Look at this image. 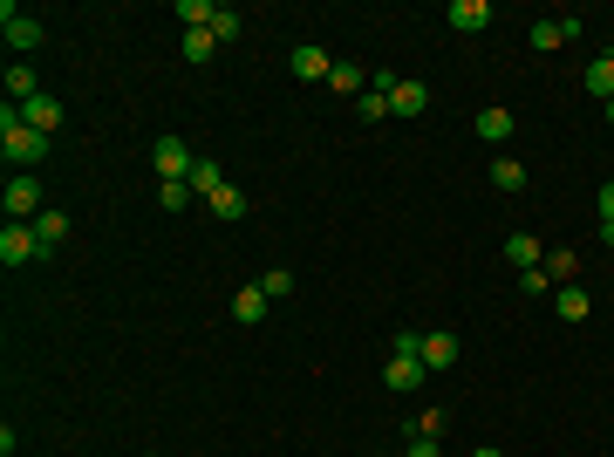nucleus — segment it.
<instances>
[{
    "label": "nucleus",
    "instance_id": "nucleus-18",
    "mask_svg": "<svg viewBox=\"0 0 614 457\" xmlns=\"http://www.w3.org/2000/svg\"><path fill=\"white\" fill-rule=\"evenodd\" d=\"M505 260L526 273V267H539V260H546V246H539L533 232H512V239H505Z\"/></svg>",
    "mask_w": 614,
    "mask_h": 457
},
{
    "label": "nucleus",
    "instance_id": "nucleus-30",
    "mask_svg": "<svg viewBox=\"0 0 614 457\" xmlns=\"http://www.w3.org/2000/svg\"><path fill=\"white\" fill-rule=\"evenodd\" d=\"M519 287H526V294H546L553 280H546V267H526V273H519Z\"/></svg>",
    "mask_w": 614,
    "mask_h": 457
},
{
    "label": "nucleus",
    "instance_id": "nucleus-35",
    "mask_svg": "<svg viewBox=\"0 0 614 457\" xmlns=\"http://www.w3.org/2000/svg\"><path fill=\"white\" fill-rule=\"evenodd\" d=\"M601 239H608V246H614V226H601Z\"/></svg>",
    "mask_w": 614,
    "mask_h": 457
},
{
    "label": "nucleus",
    "instance_id": "nucleus-24",
    "mask_svg": "<svg viewBox=\"0 0 614 457\" xmlns=\"http://www.w3.org/2000/svg\"><path fill=\"white\" fill-rule=\"evenodd\" d=\"M212 55H219L212 28H192V35H185V62H212Z\"/></svg>",
    "mask_w": 614,
    "mask_h": 457
},
{
    "label": "nucleus",
    "instance_id": "nucleus-13",
    "mask_svg": "<svg viewBox=\"0 0 614 457\" xmlns=\"http://www.w3.org/2000/svg\"><path fill=\"white\" fill-rule=\"evenodd\" d=\"M328 89L362 103V96H369V69H355V62H335V69H328Z\"/></svg>",
    "mask_w": 614,
    "mask_h": 457
},
{
    "label": "nucleus",
    "instance_id": "nucleus-29",
    "mask_svg": "<svg viewBox=\"0 0 614 457\" xmlns=\"http://www.w3.org/2000/svg\"><path fill=\"white\" fill-rule=\"evenodd\" d=\"M185 198H192V185H157V205H164V212H185Z\"/></svg>",
    "mask_w": 614,
    "mask_h": 457
},
{
    "label": "nucleus",
    "instance_id": "nucleus-10",
    "mask_svg": "<svg viewBox=\"0 0 614 457\" xmlns=\"http://www.w3.org/2000/svg\"><path fill=\"white\" fill-rule=\"evenodd\" d=\"M574 35H580V21H567V14H560V21H533V35H526V41H533L539 55H553V48H567Z\"/></svg>",
    "mask_w": 614,
    "mask_h": 457
},
{
    "label": "nucleus",
    "instance_id": "nucleus-17",
    "mask_svg": "<svg viewBox=\"0 0 614 457\" xmlns=\"http://www.w3.org/2000/svg\"><path fill=\"white\" fill-rule=\"evenodd\" d=\"M485 21H492V7H485V0H451V28H458V35H478Z\"/></svg>",
    "mask_w": 614,
    "mask_h": 457
},
{
    "label": "nucleus",
    "instance_id": "nucleus-11",
    "mask_svg": "<svg viewBox=\"0 0 614 457\" xmlns=\"http://www.w3.org/2000/svg\"><path fill=\"white\" fill-rule=\"evenodd\" d=\"M417 362H423V369H451V362H458V335H451V328H437V335H423Z\"/></svg>",
    "mask_w": 614,
    "mask_h": 457
},
{
    "label": "nucleus",
    "instance_id": "nucleus-23",
    "mask_svg": "<svg viewBox=\"0 0 614 457\" xmlns=\"http://www.w3.org/2000/svg\"><path fill=\"white\" fill-rule=\"evenodd\" d=\"M539 267H546V280H553V287H567V280H574V253H567V246H553V253H546V260H539Z\"/></svg>",
    "mask_w": 614,
    "mask_h": 457
},
{
    "label": "nucleus",
    "instance_id": "nucleus-20",
    "mask_svg": "<svg viewBox=\"0 0 614 457\" xmlns=\"http://www.w3.org/2000/svg\"><path fill=\"white\" fill-rule=\"evenodd\" d=\"M553 301H560V321H587V314H594V294H580L574 280H567V287H560Z\"/></svg>",
    "mask_w": 614,
    "mask_h": 457
},
{
    "label": "nucleus",
    "instance_id": "nucleus-33",
    "mask_svg": "<svg viewBox=\"0 0 614 457\" xmlns=\"http://www.w3.org/2000/svg\"><path fill=\"white\" fill-rule=\"evenodd\" d=\"M594 205H601V226H614V185H601V198H594Z\"/></svg>",
    "mask_w": 614,
    "mask_h": 457
},
{
    "label": "nucleus",
    "instance_id": "nucleus-37",
    "mask_svg": "<svg viewBox=\"0 0 614 457\" xmlns=\"http://www.w3.org/2000/svg\"><path fill=\"white\" fill-rule=\"evenodd\" d=\"M144 457H151V451H144Z\"/></svg>",
    "mask_w": 614,
    "mask_h": 457
},
{
    "label": "nucleus",
    "instance_id": "nucleus-7",
    "mask_svg": "<svg viewBox=\"0 0 614 457\" xmlns=\"http://www.w3.org/2000/svg\"><path fill=\"white\" fill-rule=\"evenodd\" d=\"M423 376H430V369H423L417 355H389V362H383V382L396 389V396H410V389H423Z\"/></svg>",
    "mask_w": 614,
    "mask_h": 457
},
{
    "label": "nucleus",
    "instance_id": "nucleus-15",
    "mask_svg": "<svg viewBox=\"0 0 614 457\" xmlns=\"http://www.w3.org/2000/svg\"><path fill=\"white\" fill-rule=\"evenodd\" d=\"M35 239H41V260H48V253L69 239V212H55V205H48V212L35 219Z\"/></svg>",
    "mask_w": 614,
    "mask_h": 457
},
{
    "label": "nucleus",
    "instance_id": "nucleus-8",
    "mask_svg": "<svg viewBox=\"0 0 614 457\" xmlns=\"http://www.w3.org/2000/svg\"><path fill=\"white\" fill-rule=\"evenodd\" d=\"M267 287H260V280H253V287H239V294H232V321H239V328H260V321H267Z\"/></svg>",
    "mask_w": 614,
    "mask_h": 457
},
{
    "label": "nucleus",
    "instance_id": "nucleus-19",
    "mask_svg": "<svg viewBox=\"0 0 614 457\" xmlns=\"http://www.w3.org/2000/svg\"><path fill=\"white\" fill-rule=\"evenodd\" d=\"M205 205H212L219 219H232V226L246 219V191H239V185H219V191H212V198H205Z\"/></svg>",
    "mask_w": 614,
    "mask_h": 457
},
{
    "label": "nucleus",
    "instance_id": "nucleus-25",
    "mask_svg": "<svg viewBox=\"0 0 614 457\" xmlns=\"http://www.w3.org/2000/svg\"><path fill=\"white\" fill-rule=\"evenodd\" d=\"M219 185H226V171H219L212 157H198V171H192V191H205V198H212Z\"/></svg>",
    "mask_w": 614,
    "mask_h": 457
},
{
    "label": "nucleus",
    "instance_id": "nucleus-3",
    "mask_svg": "<svg viewBox=\"0 0 614 457\" xmlns=\"http://www.w3.org/2000/svg\"><path fill=\"white\" fill-rule=\"evenodd\" d=\"M0 41H7V55L21 62L28 48H41V21H35V14H21V7L7 0V7H0Z\"/></svg>",
    "mask_w": 614,
    "mask_h": 457
},
{
    "label": "nucleus",
    "instance_id": "nucleus-9",
    "mask_svg": "<svg viewBox=\"0 0 614 457\" xmlns=\"http://www.w3.org/2000/svg\"><path fill=\"white\" fill-rule=\"evenodd\" d=\"M287 69H294L301 82H328V69H335V55L307 41V48H294V55H287Z\"/></svg>",
    "mask_w": 614,
    "mask_h": 457
},
{
    "label": "nucleus",
    "instance_id": "nucleus-5",
    "mask_svg": "<svg viewBox=\"0 0 614 457\" xmlns=\"http://www.w3.org/2000/svg\"><path fill=\"white\" fill-rule=\"evenodd\" d=\"M28 260H41L35 226H7L0 232V267H28Z\"/></svg>",
    "mask_w": 614,
    "mask_h": 457
},
{
    "label": "nucleus",
    "instance_id": "nucleus-28",
    "mask_svg": "<svg viewBox=\"0 0 614 457\" xmlns=\"http://www.w3.org/2000/svg\"><path fill=\"white\" fill-rule=\"evenodd\" d=\"M239 28H246V21H239L232 7H219V14H212V41H239Z\"/></svg>",
    "mask_w": 614,
    "mask_h": 457
},
{
    "label": "nucleus",
    "instance_id": "nucleus-21",
    "mask_svg": "<svg viewBox=\"0 0 614 457\" xmlns=\"http://www.w3.org/2000/svg\"><path fill=\"white\" fill-rule=\"evenodd\" d=\"M492 185L499 191H526V164H519V157H492Z\"/></svg>",
    "mask_w": 614,
    "mask_h": 457
},
{
    "label": "nucleus",
    "instance_id": "nucleus-26",
    "mask_svg": "<svg viewBox=\"0 0 614 457\" xmlns=\"http://www.w3.org/2000/svg\"><path fill=\"white\" fill-rule=\"evenodd\" d=\"M260 287H267V301H287V294H294V273L273 267V273H260Z\"/></svg>",
    "mask_w": 614,
    "mask_h": 457
},
{
    "label": "nucleus",
    "instance_id": "nucleus-32",
    "mask_svg": "<svg viewBox=\"0 0 614 457\" xmlns=\"http://www.w3.org/2000/svg\"><path fill=\"white\" fill-rule=\"evenodd\" d=\"M410 457H444V451H437V437H410Z\"/></svg>",
    "mask_w": 614,
    "mask_h": 457
},
{
    "label": "nucleus",
    "instance_id": "nucleus-1",
    "mask_svg": "<svg viewBox=\"0 0 614 457\" xmlns=\"http://www.w3.org/2000/svg\"><path fill=\"white\" fill-rule=\"evenodd\" d=\"M48 144H55V137H41L35 123L14 110V103L0 110V157H7V171H28V164H41V157H48Z\"/></svg>",
    "mask_w": 614,
    "mask_h": 457
},
{
    "label": "nucleus",
    "instance_id": "nucleus-27",
    "mask_svg": "<svg viewBox=\"0 0 614 457\" xmlns=\"http://www.w3.org/2000/svg\"><path fill=\"white\" fill-rule=\"evenodd\" d=\"M355 116H362V123H383V116H389V96H383V89H369V96L355 103Z\"/></svg>",
    "mask_w": 614,
    "mask_h": 457
},
{
    "label": "nucleus",
    "instance_id": "nucleus-2",
    "mask_svg": "<svg viewBox=\"0 0 614 457\" xmlns=\"http://www.w3.org/2000/svg\"><path fill=\"white\" fill-rule=\"evenodd\" d=\"M0 205H7V226H35L41 212H48V205H41V185L28 171H14V178L0 185Z\"/></svg>",
    "mask_w": 614,
    "mask_h": 457
},
{
    "label": "nucleus",
    "instance_id": "nucleus-14",
    "mask_svg": "<svg viewBox=\"0 0 614 457\" xmlns=\"http://www.w3.org/2000/svg\"><path fill=\"white\" fill-rule=\"evenodd\" d=\"M580 82H587V96H601V103H614V55H594V62L580 69Z\"/></svg>",
    "mask_w": 614,
    "mask_h": 457
},
{
    "label": "nucleus",
    "instance_id": "nucleus-16",
    "mask_svg": "<svg viewBox=\"0 0 614 457\" xmlns=\"http://www.w3.org/2000/svg\"><path fill=\"white\" fill-rule=\"evenodd\" d=\"M21 116H28V123H35L41 137H55V123H62V103H55V96H48V89H41L35 103H21Z\"/></svg>",
    "mask_w": 614,
    "mask_h": 457
},
{
    "label": "nucleus",
    "instance_id": "nucleus-4",
    "mask_svg": "<svg viewBox=\"0 0 614 457\" xmlns=\"http://www.w3.org/2000/svg\"><path fill=\"white\" fill-rule=\"evenodd\" d=\"M151 164H157V178L164 185H192V171H198V157L178 144V137H157L151 144Z\"/></svg>",
    "mask_w": 614,
    "mask_h": 457
},
{
    "label": "nucleus",
    "instance_id": "nucleus-12",
    "mask_svg": "<svg viewBox=\"0 0 614 457\" xmlns=\"http://www.w3.org/2000/svg\"><path fill=\"white\" fill-rule=\"evenodd\" d=\"M471 130H478L485 144H505V137L519 130V123H512V110H505V103H485V110H478V123H471Z\"/></svg>",
    "mask_w": 614,
    "mask_h": 457
},
{
    "label": "nucleus",
    "instance_id": "nucleus-34",
    "mask_svg": "<svg viewBox=\"0 0 614 457\" xmlns=\"http://www.w3.org/2000/svg\"><path fill=\"white\" fill-rule=\"evenodd\" d=\"M471 457H499V451H492V444H478V451H471Z\"/></svg>",
    "mask_w": 614,
    "mask_h": 457
},
{
    "label": "nucleus",
    "instance_id": "nucleus-6",
    "mask_svg": "<svg viewBox=\"0 0 614 457\" xmlns=\"http://www.w3.org/2000/svg\"><path fill=\"white\" fill-rule=\"evenodd\" d=\"M423 110H430V82L403 76L396 89H389V116H423Z\"/></svg>",
    "mask_w": 614,
    "mask_h": 457
},
{
    "label": "nucleus",
    "instance_id": "nucleus-31",
    "mask_svg": "<svg viewBox=\"0 0 614 457\" xmlns=\"http://www.w3.org/2000/svg\"><path fill=\"white\" fill-rule=\"evenodd\" d=\"M444 430V410H417V437H437Z\"/></svg>",
    "mask_w": 614,
    "mask_h": 457
},
{
    "label": "nucleus",
    "instance_id": "nucleus-22",
    "mask_svg": "<svg viewBox=\"0 0 614 457\" xmlns=\"http://www.w3.org/2000/svg\"><path fill=\"white\" fill-rule=\"evenodd\" d=\"M212 14H219L212 0H178V28H185V35H192V28H212Z\"/></svg>",
    "mask_w": 614,
    "mask_h": 457
},
{
    "label": "nucleus",
    "instance_id": "nucleus-36",
    "mask_svg": "<svg viewBox=\"0 0 614 457\" xmlns=\"http://www.w3.org/2000/svg\"><path fill=\"white\" fill-rule=\"evenodd\" d=\"M601 110H608V123H614V103H601Z\"/></svg>",
    "mask_w": 614,
    "mask_h": 457
}]
</instances>
